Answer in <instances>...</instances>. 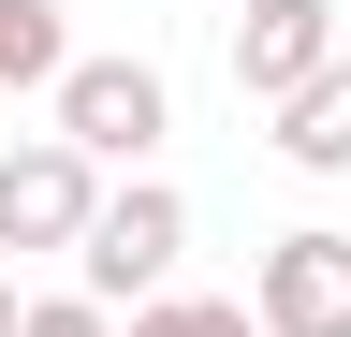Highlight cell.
Masks as SVG:
<instances>
[{"mask_svg":"<svg viewBox=\"0 0 351 337\" xmlns=\"http://www.w3.org/2000/svg\"><path fill=\"white\" fill-rule=\"evenodd\" d=\"M59 147L147 161V147H161V73H147V59H73V73H59Z\"/></svg>","mask_w":351,"mask_h":337,"instance_id":"obj_1","label":"cell"},{"mask_svg":"<svg viewBox=\"0 0 351 337\" xmlns=\"http://www.w3.org/2000/svg\"><path fill=\"white\" fill-rule=\"evenodd\" d=\"M88 249L103 235V191H88V147H15L0 161V249Z\"/></svg>","mask_w":351,"mask_h":337,"instance_id":"obj_2","label":"cell"},{"mask_svg":"<svg viewBox=\"0 0 351 337\" xmlns=\"http://www.w3.org/2000/svg\"><path fill=\"white\" fill-rule=\"evenodd\" d=\"M234 73L263 103L322 89V73H337V0H249V15H234Z\"/></svg>","mask_w":351,"mask_h":337,"instance_id":"obj_3","label":"cell"},{"mask_svg":"<svg viewBox=\"0 0 351 337\" xmlns=\"http://www.w3.org/2000/svg\"><path fill=\"white\" fill-rule=\"evenodd\" d=\"M176 235H191V205H176L161 176H147V191H117V205H103V235H88V293H147V308H161Z\"/></svg>","mask_w":351,"mask_h":337,"instance_id":"obj_4","label":"cell"},{"mask_svg":"<svg viewBox=\"0 0 351 337\" xmlns=\"http://www.w3.org/2000/svg\"><path fill=\"white\" fill-rule=\"evenodd\" d=\"M263 337H351V235H278V264H263Z\"/></svg>","mask_w":351,"mask_h":337,"instance_id":"obj_5","label":"cell"},{"mask_svg":"<svg viewBox=\"0 0 351 337\" xmlns=\"http://www.w3.org/2000/svg\"><path fill=\"white\" fill-rule=\"evenodd\" d=\"M278 147L307 161V176H337V161H351V59L322 73V89H293V103H278Z\"/></svg>","mask_w":351,"mask_h":337,"instance_id":"obj_6","label":"cell"},{"mask_svg":"<svg viewBox=\"0 0 351 337\" xmlns=\"http://www.w3.org/2000/svg\"><path fill=\"white\" fill-rule=\"evenodd\" d=\"M29 73H73L59 59V0H0V89H29Z\"/></svg>","mask_w":351,"mask_h":337,"instance_id":"obj_7","label":"cell"},{"mask_svg":"<svg viewBox=\"0 0 351 337\" xmlns=\"http://www.w3.org/2000/svg\"><path fill=\"white\" fill-rule=\"evenodd\" d=\"M132 337H249V308H219V293H161V308H132Z\"/></svg>","mask_w":351,"mask_h":337,"instance_id":"obj_8","label":"cell"},{"mask_svg":"<svg viewBox=\"0 0 351 337\" xmlns=\"http://www.w3.org/2000/svg\"><path fill=\"white\" fill-rule=\"evenodd\" d=\"M29 337H117V323H103V293H73V308H29Z\"/></svg>","mask_w":351,"mask_h":337,"instance_id":"obj_9","label":"cell"},{"mask_svg":"<svg viewBox=\"0 0 351 337\" xmlns=\"http://www.w3.org/2000/svg\"><path fill=\"white\" fill-rule=\"evenodd\" d=\"M0 337H29V308H15V293H0Z\"/></svg>","mask_w":351,"mask_h":337,"instance_id":"obj_10","label":"cell"}]
</instances>
